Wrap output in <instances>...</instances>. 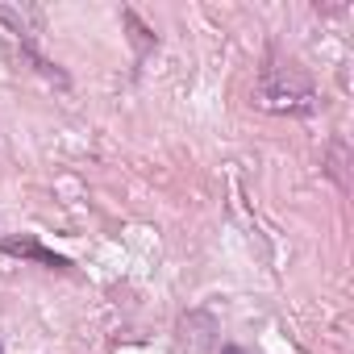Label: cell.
Masks as SVG:
<instances>
[{
	"instance_id": "1",
	"label": "cell",
	"mask_w": 354,
	"mask_h": 354,
	"mask_svg": "<svg viewBox=\"0 0 354 354\" xmlns=\"http://www.w3.org/2000/svg\"><path fill=\"white\" fill-rule=\"evenodd\" d=\"M254 104L267 113H288V117H308L317 109V88L308 71L292 59H279L275 50L267 55L259 84H254Z\"/></svg>"
},
{
	"instance_id": "6",
	"label": "cell",
	"mask_w": 354,
	"mask_h": 354,
	"mask_svg": "<svg viewBox=\"0 0 354 354\" xmlns=\"http://www.w3.org/2000/svg\"><path fill=\"white\" fill-rule=\"evenodd\" d=\"M221 354H246V350H242V346H225Z\"/></svg>"
},
{
	"instance_id": "2",
	"label": "cell",
	"mask_w": 354,
	"mask_h": 354,
	"mask_svg": "<svg viewBox=\"0 0 354 354\" xmlns=\"http://www.w3.org/2000/svg\"><path fill=\"white\" fill-rule=\"evenodd\" d=\"M0 46H5L17 63L34 67L42 80H55L59 88L71 84L67 71H63L55 59L42 55V46H38V26H34V13H30V9H21V5H0Z\"/></svg>"
},
{
	"instance_id": "5",
	"label": "cell",
	"mask_w": 354,
	"mask_h": 354,
	"mask_svg": "<svg viewBox=\"0 0 354 354\" xmlns=\"http://www.w3.org/2000/svg\"><path fill=\"white\" fill-rule=\"evenodd\" d=\"M121 21L129 26V38H133V46H138V55H146L150 46H158V38L150 34V26H142V17H138L133 9H125V13H121Z\"/></svg>"
},
{
	"instance_id": "4",
	"label": "cell",
	"mask_w": 354,
	"mask_h": 354,
	"mask_svg": "<svg viewBox=\"0 0 354 354\" xmlns=\"http://www.w3.org/2000/svg\"><path fill=\"white\" fill-rule=\"evenodd\" d=\"M213 333H217V321L209 313H188L184 325H180V350L184 354H205L213 346Z\"/></svg>"
},
{
	"instance_id": "3",
	"label": "cell",
	"mask_w": 354,
	"mask_h": 354,
	"mask_svg": "<svg viewBox=\"0 0 354 354\" xmlns=\"http://www.w3.org/2000/svg\"><path fill=\"white\" fill-rule=\"evenodd\" d=\"M0 250L5 254H13V259H30V263H42V267H50V271H71V259L67 254H55V250H46L34 234H21V238H0Z\"/></svg>"
}]
</instances>
